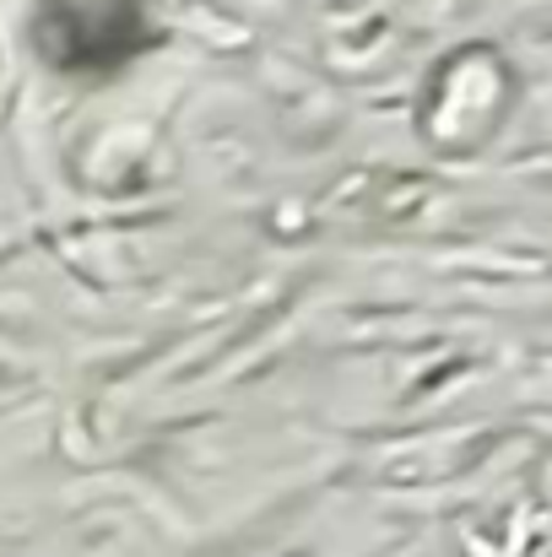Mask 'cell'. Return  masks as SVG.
Wrapping results in <instances>:
<instances>
[{
  "label": "cell",
  "instance_id": "cell-1",
  "mask_svg": "<svg viewBox=\"0 0 552 557\" xmlns=\"http://www.w3.org/2000/svg\"><path fill=\"white\" fill-rule=\"evenodd\" d=\"M33 38L60 71H109L142 54L158 33L147 0H44Z\"/></svg>",
  "mask_w": 552,
  "mask_h": 557
}]
</instances>
